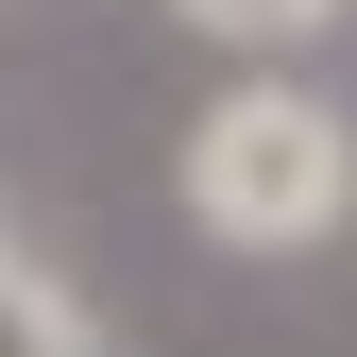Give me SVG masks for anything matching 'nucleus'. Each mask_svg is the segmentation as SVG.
Returning a JSON list of instances; mask_svg holds the SVG:
<instances>
[{"mask_svg":"<svg viewBox=\"0 0 357 357\" xmlns=\"http://www.w3.org/2000/svg\"><path fill=\"white\" fill-rule=\"evenodd\" d=\"M188 221L221 255H306V238H340L357 221V119L324 102V85H221V102L188 119Z\"/></svg>","mask_w":357,"mask_h":357,"instance_id":"f257e3e1","label":"nucleus"},{"mask_svg":"<svg viewBox=\"0 0 357 357\" xmlns=\"http://www.w3.org/2000/svg\"><path fill=\"white\" fill-rule=\"evenodd\" d=\"M0 357H119V340H102V306L68 273H34V255L0 238Z\"/></svg>","mask_w":357,"mask_h":357,"instance_id":"f03ea898","label":"nucleus"},{"mask_svg":"<svg viewBox=\"0 0 357 357\" xmlns=\"http://www.w3.org/2000/svg\"><path fill=\"white\" fill-rule=\"evenodd\" d=\"M188 34H221V52H273V34H306V17H340V0H170Z\"/></svg>","mask_w":357,"mask_h":357,"instance_id":"7ed1b4c3","label":"nucleus"}]
</instances>
